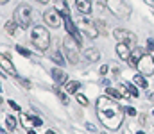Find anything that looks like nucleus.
<instances>
[{"label":"nucleus","mask_w":154,"mask_h":134,"mask_svg":"<svg viewBox=\"0 0 154 134\" xmlns=\"http://www.w3.org/2000/svg\"><path fill=\"white\" fill-rule=\"evenodd\" d=\"M97 115H99V120L108 129L118 131L124 118V107H120V104L109 97H100L97 100Z\"/></svg>","instance_id":"obj_1"},{"label":"nucleus","mask_w":154,"mask_h":134,"mask_svg":"<svg viewBox=\"0 0 154 134\" xmlns=\"http://www.w3.org/2000/svg\"><path fill=\"white\" fill-rule=\"evenodd\" d=\"M31 40H32V45L38 48V50H47L48 48V45H50V34H48V31L45 29V27H41V25H36L34 29H32V32H31Z\"/></svg>","instance_id":"obj_2"},{"label":"nucleus","mask_w":154,"mask_h":134,"mask_svg":"<svg viewBox=\"0 0 154 134\" xmlns=\"http://www.w3.org/2000/svg\"><path fill=\"white\" fill-rule=\"evenodd\" d=\"M13 20L16 22V25L20 29H27L31 25V22H32V9L27 4H20L14 9V18Z\"/></svg>","instance_id":"obj_3"},{"label":"nucleus","mask_w":154,"mask_h":134,"mask_svg":"<svg viewBox=\"0 0 154 134\" xmlns=\"http://www.w3.org/2000/svg\"><path fill=\"white\" fill-rule=\"evenodd\" d=\"M106 5H108L111 14H115L116 18H122V20H127L131 11H133L125 0H106Z\"/></svg>","instance_id":"obj_4"},{"label":"nucleus","mask_w":154,"mask_h":134,"mask_svg":"<svg viewBox=\"0 0 154 134\" xmlns=\"http://www.w3.org/2000/svg\"><path fill=\"white\" fill-rule=\"evenodd\" d=\"M63 46H65V54H66V57H68V61L72 63V64H77L79 63V50H81V43L74 40L70 34L63 40Z\"/></svg>","instance_id":"obj_5"},{"label":"nucleus","mask_w":154,"mask_h":134,"mask_svg":"<svg viewBox=\"0 0 154 134\" xmlns=\"http://www.w3.org/2000/svg\"><path fill=\"white\" fill-rule=\"evenodd\" d=\"M63 22H65V29H66V32L77 40L79 43H82V36H81V31H79V27H77L75 23L72 22V18H70V13H68V5L65 4V7H63Z\"/></svg>","instance_id":"obj_6"},{"label":"nucleus","mask_w":154,"mask_h":134,"mask_svg":"<svg viewBox=\"0 0 154 134\" xmlns=\"http://www.w3.org/2000/svg\"><path fill=\"white\" fill-rule=\"evenodd\" d=\"M136 70L142 75H152L154 73V55L152 54H143V57L140 59Z\"/></svg>","instance_id":"obj_7"},{"label":"nucleus","mask_w":154,"mask_h":134,"mask_svg":"<svg viewBox=\"0 0 154 134\" xmlns=\"http://www.w3.org/2000/svg\"><path fill=\"white\" fill-rule=\"evenodd\" d=\"M43 20H45V23H47V25H50V27L57 29V27L61 25V22H63V13H59L57 9L50 7V9H47V11H45Z\"/></svg>","instance_id":"obj_8"},{"label":"nucleus","mask_w":154,"mask_h":134,"mask_svg":"<svg viewBox=\"0 0 154 134\" xmlns=\"http://www.w3.org/2000/svg\"><path fill=\"white\" fill-rule=\"evenodd\" d=\"M79 29H81L90 40H95V38L99 36V31H97V27H95V22H91V20L86 18V16H82V18L79 20Z\"/></svg>","instance_id":"obj_9"},{"label":"nucleus","mask_w":154,"mask_h":134,"mask_svg":"<svg viewBox=\"0 0 154 134\" xmlns=\"http://www.w3.org/2000/svg\"><path fill=\"white\" fill-rule=\"evenodd\" d=\"M113 36L118 40V43L122 41V43H127V45H131V46L136 43V34L131 32V31H125V29H115Z\"/></svg>","instance_id":"obj_10"},{"label":"nucleus","mask_w":154,"mask_h":134,"mask_svg":"<svg viewBox=\"0 0 154 134\" xmlns=\"http://www.w3.org/2000/svg\"><path fill=\"white\" fill-rule=\"evenodd\" d=\"M50 75H52V79L56 81V84H66V82H68V75H66V72H63L61 68H52V70H50Z\"/></svg>","instance_id":"obj_11"},{"label":"nucleus","mask_w":154,"mask_h":134,"mask_svg":"<svg viewBox=\"0 0 154 134\" xmlns=\"http://www.w3.org/2000/svg\"><path fill=\"white\" fill-rule=\"evenodd\" d=\"M116 54H118V57L120 59H124V61H129V57H131V45L127 43H120L116 45Z\"/></svg>","instance_id":"obj_12"},{"label":"nucleus","mask_w":154,"mask_h":134,"mask_svg":"<svg viewBox=\"0 0 154 134\" xmlns=\"http://www.w3.org/2000/svg\"><path fill=\"white\" fill-rule=\"evenodd\" d=\"M0 63H2V70H4V72H9L11 75H16V68H14L13 63L9 61V54H2Z\"/></svg>","instance_id":"obj_13"},{"label":"nucleus","mask_w":154,"mask_h":134,"mask_svg":"<svg viewBox=\"0 0 154 134\" xmlns=\"http://www.w3.org/2000/svg\"><path fill=\"white\" fill-rule=\"evenodd\" d=\"M82 57H84L88 63H93V61H99V57H100V52H99L97 48H88V50H84Z\"/></svg>","instance_id":"obj_14"},{"label":"nucleus","mask_w":154,"mask_h":134,"mask_svg":"<svg viewBox=\"0 0 154 134\" xmlns=\"http://www.w3.org/2000/svg\"><path fill=\"white\" fill-rule=\"evenodd\" d=\"M75 5L82 14H90L91 13V0H75Z\"/></svg>","instance_id":"obj_15"},{"label":"nucleus","mask_w":154,"mask_h":134,"mask_svg":"<svg viewBox=\"0 0 154 134\" xmlns=\"http://www.w3.org/2000/svg\"><path fill=\"white\" fill-rule=\"evenodd\" d=\"M142 57H143V50H140V48L133 50V52H131V57H129V64H131L133 68H136Z\"/></svg>","instance_id":"obj_16"},{"label":"nucleus","mask_w":154,"mask_h":134,"mask_svg":"<svg viewBox=\"0 0 154 134\" xmlns=\"http://www.w3.org/2000/svg\"><path fill=\"white\" fill-rule=\"evenodd\" d=\"M133 82H134L136 86H140V88H143V89H145L147 86H149V84H147V81H145V75H142L140 72H138V73H136V75L133 77Z\"/></svg>","instance_id":"obj_17"},{"label":"nucleus","mask_w":154,"mask_h":134,"mask_svg":"<svg viewBox=\"0 0 154 134\" xmlns=\"http://www.w3.org/2000/svg\"><path fill=\"white\" fill-rule=\"evenodd\" d=\"M79 82L77 81H68L66 84H65V89H66V93H79Z\"/></svg>","instance_id":"obj_18"},{"label":"nucleus","mask_w":154,"mask_h":134,"mask_svg":"<svg viewBox=\"0 0 154 134\" xmlns=\"http://www.w3.org/2000/svg\"><path fill=\"white\" fill-rule=\"evenodd\" d=\"M93 22H95V27H97L99 34H108V25H106L104 20H93Z\"/></svg>","instance_id":"obj_19"},{"label":"nucleus","mask_w":154,"mask_h":134,"mask_svg":"<svg viewBox=\"0 0 154 134\" xmlns=\"http://www.w3.org/2000/svg\"><path fill=\"white\" fill-rule=\"evenodd\" d=\"M16 27H18V25H16V22H14V20H13V22H5V23H4V31H5L9 36L16 32Z\"/></svg>","instance_id":"obj_20"},{"label":"nucleus","mask_w":154,"mask_h":134,"mask_svg":"<svg viewBox=\"0 0 154 134\" xmlns=\"http://www.w3.org/2000/svg\"><path fill=\"white\" fill-rule=\"evenodd\" d=\"M122 86H125V89L129 91V95H131V97H134V98H136V97L140 95V91H138V88H136V86H133L131 82H124Z\"/></svg>","instance_id":"obj_21"},{"label":"nucleus","mask_w":154,"mask_h":134,"mask_svg":"<svg viewBox=\"0 0 154 134\" xmlns=\"http://www.w3.org/2000/svg\"><path fill=\"white\" fill-rule=\"evenodd\" d=\"M106 95L111 97V98H122V93L115 88H106Z\"/></svg>","instance_id":"obj_22"},{"label":"nucleus","mask_w":154,"mask_h":134,"mask_svg":"<svg viewBox=\"0 0 154 134\" xmlns=\"http://www.w3.org/2000/svg\"><path fill=\"white\" fill-rule=\"evenodd\" d=\"M50 59H52V61H54L56 64H59V66H61V64H65V57H63V55H61L59 52H54Z\"/></svg>","instance_id":"obj_23"},{"label":"nucleus","mask_w":154,"mask_h":134,"mask_svg":"<svg viewBox=\"0 0 154 134\" xmlns=\"http://www.w3.org/2000/svg\"><path fill=\"white\" fill-rule=\"evenodd\" d=\"M5 125H7L9 131H14V127H16V120H14V116H7V118H5Z\"/></svg>","instance_id":"obj_24"},{"label":"nucleus","mask_w":154,"mask_h":134,"mask_svg":"<svg viewBox=\"0 0 154 134\" xmlns=\"http://www.w3.org/2000/svg\"><path fill=\"white\" fill-rule=\"evenodd\" d=\"M75 100L81 104V106H90V100H88L84 95H81V93H75Z\"/></svg>","instance_id":"obj_25"},{"label":"nucleus","mask_w":154,"mask_h":134,"mask_svg":"<svg viewBox=\"0 0 154 134\" xmlns=\"http://www.w3.org/2000/svg\"><path fill=\"white\" fill-rule=\"evenodd\" d=\"M54 91H56V93L59 95V98H61V102H63V104L66 106V104H68V97H66V93H61V91H59V88H57V86H54Z\"/></svg>","instance_id":"obj_26"},{"label":"nucleus","mask_w":154,"mask_h":134,"mask_svg":"<svg viewBox=\"0 0 154 134\" xmlns=\"http://www.w3.org/2000/svg\"><path fill=\"white\" fill-rule=\"evenodd\" d=\"M16 50H18V54H22V55H25V57H31V55H32V54H31L27 48H23L22 45H16Z\"/></svg>","instance_id":"obj_27"},{"label":"nucleus","mask_w":154,"mask_h":134,"mask_svg":"<svg viewBox=\"0 0 154 134\" xmlns=\"http://www.w3.org/2000/svg\"><path fill=\"white\" fill-rule=\"evenodd\" d=\"M124 113H125V115H129V116H136V109H134V107H131V106L124 107Z\"/></svg>","instance_id":"obj_28"},{"label":"nucleus","mask_w":154,"mask_h":134,"mask_svg":"<svg viewBox=\"0 0 154 134\" xmlns=\"http://www.w3.org/2000/svg\"><path fill=\"white\" fill-rule=\"evenodd\" d=\"M147 52L154 54V40H147Z\"/></svg>","instance_id":"obj_29"},{"label":"nucleus","mask_w":154,"mask_h":134,"mask_svg":"<svg viewBox=\"0 0 154 134\" xmlns=\"http://www.w3.org/2000/svg\"><path fill=\"white\" fill-rule=\"evenodd\" d=\"M20 84H22L23 88H31V86H32L31 81H27V79H20Z\"/></svg>","instance_id":"obj_30"},{"label":"nucleus","mask_w":154,"mask_h":134,"mask_svg":"<svg viewBox=\"0 0 154 134\" xmlns=\"http://www.w3.org/2000/svg\"><path fill=\"white\" fill-rule=\"evenodd\" d=\"M31 118H32V125H36V127L41 125V118H38V116H31Z\"/></svg>","instance_id":"obj_31"},{"label":"nucleus","mask_w":154,"mask_h":134,"mask_svg":"<svg viewBox=\"0 0 154 134\" xmlns=\"http://www.w3.org/2000/svg\"><path fill=\"white\" fill-rule=\"evenodd\" d=\"M9 106H11V107H13L14 111H20V106H18L16 102H13V100H9Z\"/></svg>","instance_id":"obj_32"},{"label":"nucleus","mask_w":154,"mask_h":134,"mask_svg":"<svg viewBox=\"0 0 154 134\" xmlns=\"http://www.w3.org/2000/svg\"><path fill=\"white\" fill-rule=\"evenodd\" d=\"M106 73H108V64L100 66V75H106Z\"/></svg>","instance_id":"obj_33"},{"label":"nucleus","mask_w":154,"mask_h":134,"mask_svg":"<svg viewBox=\"0 0 154 134\" xmlns=\"http://www.w3.org/2000/svg\"><path fill=\"white\" fill-rule=\"evenodd\" d=\"M86 129H88V131H91V133H95V131H97V129H95V125H91V124H86Z\"/></svg>","instance_id":"obj_34"},{"label":"nucleus","mask_w":154,"mask_h":134,"mask_svg":"<svg viewBox=\"0 0 154 134\" xmlns=\"http://www.w3.org/2000/svg\"><path fill=\"white\" fill-rule=\"evenodd\" d=\"M149 100L154 104V93H149Z\"/></svg>","instance_id":"obj_35"},{"label":"nucleus","mask_w":154,"mask_h":134,"mask_svg":"<svg viewBox=\"0 0 154 134\" xmlns=\"http://www.w3.org/2000/svg\"><path fill=\"white\" fill-rule=\"evenodd\" d=\"M147 4H151V5L154 7V0H147Z\"/></svg>","instance_id":"obj_36"},{"label":"nucleus","mask_w":154,"mask_h":134,"mask_svg":"<svg viewBox=\"0 0 154 134\" xmlns=\"http://www.w3.org/2000/svg\"><path fill=\"white\" fill-rule=\"evenodd\" d=\"M7 2H9V0H0V4H2V5H4V4H7Z\"/></svg>","instance_id":"obj_37"},{"label":"nucleus","mask_w":154,"mask_h":134,"mask_svg":"<svg viewBox=\"0 0 154 134\" xmlns=\"http://www.w3.org/2000/svg\"><path fill=\"white\" fill-rule=\"evenodd\" d=\"M38 2H41V4H47V2H48V0H38Z\"/></svg>","instance_id":"obj_38"},{"label":"nucleus","mask_w":154,"mask_h":134,"mask_svg":"<svg viewBox=\"0 0 154 134\" xmlns=\"http://www.w3.org/2000/svg\"><path fill=\"white\" fill-rule=\"evenodd\" d=\"M29 134H36V133H34V131H32V129H29Z\"/></svg>","instance_id":"obj_39"},{"label":"nucleus","mask_w":154,"mask_h":134,"mask_svg":"<svg viewBox=\"0 0 154 134\" xmlns=\"http://www.w3.org/2000/svg\"><path fill=\"white\" fill-rule=\"evenodd\" d=\"M47 134H56L54 131H47Z\"/></svg>","instance_id":"obj_40"},{"label":"nucleus","mask_w":154,"mask_h":134,"mask_svg":"<svg viewBox=\"0 0 154 134\" xmlns=\"http://www.w3.org/2000/svg\"><path fill=\"white\" fill-rule=\"evenodd\" d=\"M136 134H145V133H143V131H138V133H136Z\"/></svg>","instance_id":"obj_41"},{"label":"nucleus","mask_w":154,"mask_h":134,"mask_svg":"<svg viewBox=\"0 0 154 134\" xmlns=\"http://www.w3.org/2000/svg\"><path fill=\"white\" fill-rule=\"evenodd\" d=\"M104 134H108V133H104Z\"/></svg>","instance_id":"obj_42"},{"label":"nucleus","mask_w":154,"mask_h":134,"mask_svg":"<svg viewBox=\"0 0 154 134\" xmlns=\"http://www.w3.org/2000/svg\"><path fill=\"white\" fill-rule=\"evenodd\" d=\"M152 115H154V113H152Z\"/></svg>","instance_id":"obj_43"},{"label":"nucleus","mask_w":154,"mask_h":134,"mask_svg":"<svg viewBox=\"0 0 154 134\" xmlns=\"http://www.w3.org/2000/svg\"><path fill=\"white\" fill-rule=\"evenodd\" d=\"M152 55H154V54H152Z\"/></svg>","instance_id":"obj_44"}]
</instances>
